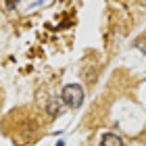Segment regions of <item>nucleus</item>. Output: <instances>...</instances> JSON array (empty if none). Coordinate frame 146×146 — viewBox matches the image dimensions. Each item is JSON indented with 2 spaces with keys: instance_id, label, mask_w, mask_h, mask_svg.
Listing matches in <instances>:
<instances>
[{
  "instance_id": "1",
  "label": "nucleus",
  "mask_w": 146,
  "mask_h": 146,
  "mask_svg": "<svg viewBox=\"0 0 146 146\" xmlns=\"http://www.w3.org/2000/svg\"><path fill=\"white\" fill-rule=\"evenodd\" d=\"M61 100L67 104V107H71V109L82 107V102H84V88H82V86H77V84L65 86L63 92H61Z\"/></svg>"
},
{
  "instance_id": "2",
  "label": "nucleus",
  "mask_w": 146,
  "mask_h": 146,
  "mask_svg": "<svg viewBox=\"0 0 146 146\" xmlns=\"http://www.w3.org/2000/svg\"><path fill=\"white\" fill-rule=\"evenodd\" d=\"M100 146H123V140L117 134H104L100 140Z\"/></svg>"
},
{
  "instance_id": "3",
  "label": "nucleus",
  "mask_w": 146,
  "mask_h": 146,
  "mask_svg": "<svg viewBox=\"0 0 146 146\" xmlns=\"http://www.w3.org/2000/svg\"><path fill=\"white\" fill-rule=\"evenodd\" d=\"M6 4H9V9H15V6H17V0H6Z\"/></svg>"
},
{
  "instance_id": "4",
  "label": "nucleus",
  "mask_w": 146,
  "mask_h": 146,
  "mask_svg": "<svg viewBox=\"0 0 146 146\" xmlns=\"http://www.w3.org/2000/svg\"><path fill=\"white\" fill-rule=\"evenodd\" d=\"M56 146H65V144H63V142H58V144H56Z\"/></svg>"
}]
</instances>
